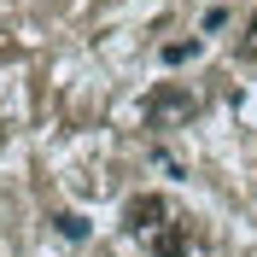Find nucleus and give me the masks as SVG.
I'll use <instances>...</instances> for the list:
<instances>
[{
  "label": "nucleus",
  "mask_w": 257,
  "mask_h": 257,
  "mask_svg": "<svg viewBox=\"0 0 257 257\" xmlns=\"http://www.w3.org/2000/svg\"><path fill=\"white\" fill-rule=\"evenodd\" d=\"M193 117H199V94L181 88V82H164V88L146 94V128H181Z\"/></svg>",
  "instance_id": "f257e3e1"
},
{
  "label": "nucleus",
  "mask_w": 257,
  "mask_h": 257,
  "mask_svg": "<svg viewBox=\"0 0 257 257\" xmlns=\"http://www.w3.org/2000/svg\"><path fill=\"white\" fill-rule=\"evenodd\" d=\"M193 53H199V41H170V47H164V64H181V59H193Z\"/></svg>",
  "instance_id": "39448f33"
},
{
  "label": "nucleus",
  "mask_w": 257,
  "mask_h": 257,
  "mask_svg": "<svg viewBox=\"0 0 257 257\" xmlns=\"http://www.w3.org/2000/svg\"><path fill=\"white\" fill-rule=\"evenodd\" d=\"M240 59L257 64V12H251V24H245V35H240Z\"/></svg>",
  "instance_id": "423d86ee"
},
{
  "label": "nucleus",
  "mask_w": 257,
  "mask_h": 257,
  "mask_svg": "<svg viewBox=\"0 0 257 257\" xmlns=\"http://www.w3.org/2000/svg\"><path fill=\"white\" fill-rule=\"evenodd\" d=\"M146 245H152V257H187L193 251V228L181 222V216H170L158 234H146Z\"/></svg>",
  "instance_id": "7ed1b4c3"
},
{
  "label": "nucleus",
  "mask_w": 257,
  "mask_h": 257,
  "mask_svg": "<svg viewBox=\"0 0 257 257\" xmlns=\"http://www.w3.org/2000/svg\"><path fill=\"white\" fill-rule=\"evenodd\" d=\"M164 222H170V199L164 193H135L123 205V228L128 234H158Z\"/></svg>",
  "instance_id": "f03ea898"
},
{
  "label": "nucleus",
  "mask_w": 257,
  "mask_h": 257,
  "mask_svg": "<svg viewBox=\"0 0 257 257\" xmlns=\"http://www.w3.org/2000/svg\"><path fill=\"white\" fill-rule=\"evenodd\" d=\"M59 234H64V240H88V222H82L76 210H64V216H59Z\"/></svg>",
  "instance_id": "20e7f679"
}]
</instances>
